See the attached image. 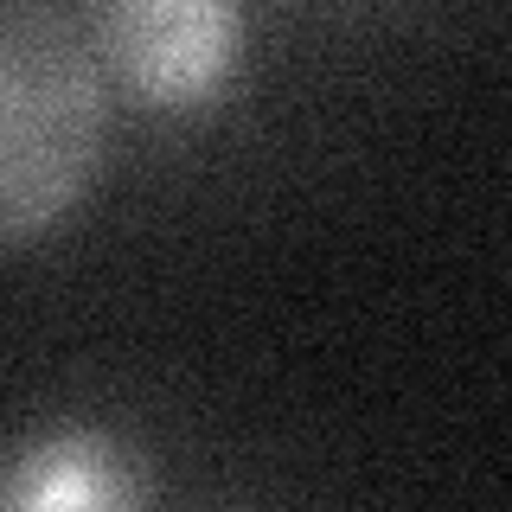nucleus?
Wrapping results in <instances>:
<instances>
[{
    "label": "nucleus",
    "instance_id": "2",
    "mask_svg": "<svg viewBox=\"0 0 512 512\" xmlns=\"http://www.w3.org/2000/svg\"><path fill=\"white\" fill-rule=\"evenodd\" d=\"M90 45L109 90L148 109H212L244 58V0H96Z\"/></svg>",
    "mask_w": 512,
    "mask_h": 512
},
{
    "label": "nucleus",
    "instance_id": "3",
    "mask_svg": "<svg viewBox=\"0 0 512 512\" xmlns=\"http://www.w3.org/2000/svg\"><path fill=\"white\" fill-rule=\"evenodd\" d=\"M0 500L32 506V512H90V506H122L135 500L128 461L96 436H45L20 448L0 474Z\"/></svg>",
    "mask_w": 512,
    "mask_h": 512
},
{
    "label": "nucleus",
    "instance_id": "1",
    "mask_svg": "<svg viewBox=\"0 0 512 512\" xmlns=\"http://www.w3.org/2000/svg\"><path fill=\"white\" fill-rule=\"evenodd\" d=\"M109 148V77L52 0H0V250L58 231Z\"/></svg>",
    "mask_w": 512,
    "mask_h": 512
}]
</instances>
